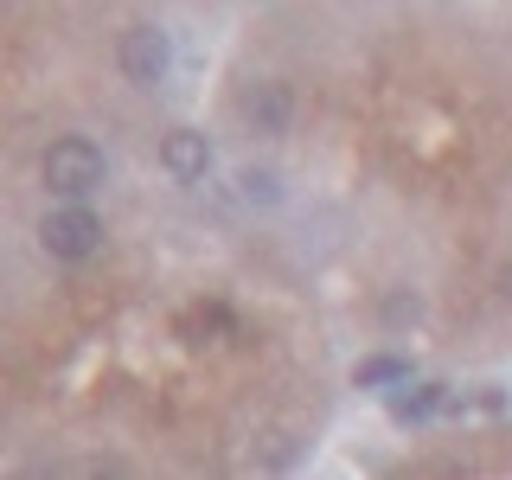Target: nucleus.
I'll return each mask as SVG.
<instances>
[{"mask_svg": "<svg viewBox=\"0 0 512 480\" xmlns=\"http://www.w3.org/2000/svg\"><path fill=\"white\" fill-rule=\"evenodd\" d=\"M397 378H410L404 359H365L359 365V384H397Z\"/></svg>", "mask_w": 512, "mask_h": 480, "instance_id": "423d86ee", "label": "nucleus"}, {"mask_svg": "<svg viewBox=\"0 0 512 480\" xmlns=\"http://www.w3.org/2000/svg\"><path fill=\"white\" fill-rule=\"evenodd\" d=\"M39 244L52 250L58 263H84V256H96V244H103V218H96L84 199H64V205H52V212H45Z\"/></svg>", "mask_w": 512, "mask_h": 480, "instance_id": "f03ea898", "label": "nucleus"}, {"mask_svg": "<svg viewBox=\"0 0 512 480\" xmlns=\"http://www.w3.org/2000/svg\"><path fill=\"white\" fill-rule=\"evenodd\" d=\"M116 64H122V77H128V84L154 90L160 77H167V64H173L167 32H160V26H128V32H122V45H116Z\"/></svg>", "mask_w": 512, "mask_h": 480, "instance_id": "7ed1b4c3", "label": "nucleus"}, {"mask_svg": "<svg viewBox=\"0 0 512 480\" xmlns=\"http://www.w3.org/2000/svg\"><path fill=\"white\" fill-rule=\"evenodd\" d=\"M237 116H244L256 135H282V128L295 122V90L288 84H250L237 96Z\"/></svg>", "mask_w": 512, "mask_h": 480, "instance_id": "20e7f679", "label": "nucleus"}, {"mask_svg": "<svg viewBox=\"0 0 512 480\" xmlns=\"http://www.w3.org/2000/svg\"><path fill=\"white\" fill-rule=\"evenodd\" d=\"M237 186H244V199H276V173H256V167H244V173H237Z\"/></svg>", "mask_w": 512, "mask_h": 480, "instance_id": "0eeeda50", "label": "nucleus"}, {"mask_svg": "<svg viewBox=\"0 0 512 480\" xmlns=\"http://www.w3.org/2000/svg\"><path fill=\"white\" fill-rule=\"evenodd\" d=\"M160 167L173 173V180H205V173H212V141L199 135V128H173L167 141H160Z\"/></svg>", "mask_w": 512, "mask_h": 480, "instance_id": "39448f33", "label": "nucleus"}, {"mask_svg": "<svg viewBox=\"0 0 512 480\" xmlns=\"http://www.w3.org/2000/svg\"><path fill=\"white\" fill-rule=\"evenodd\" d=\"M39 173H45V192H58V199H90V192L103 186V148L84 141V135H64V141L45 148Z\"/></svg>", "mask_w": 512, "mask_h": 480, "instance_id": "f257e3e1", "label": "nucleus"}, {"mask_svg": "<svg viewBox=\"0 0 512 480\" xmlns=\"http://www.w3.org/2000/svg\"><path fill=\"white\" fill-rule=\"evenodd\" d=\"M500 295H506V301H512V263H506V269H500Z\"/></svg>", "mask_w": 512, "mask_h": 480, "instance_id": "6e6552de", "label": "nucleus"}]
</instances>
